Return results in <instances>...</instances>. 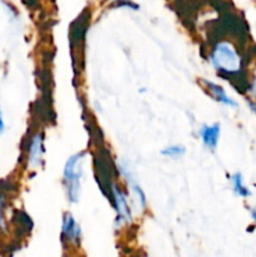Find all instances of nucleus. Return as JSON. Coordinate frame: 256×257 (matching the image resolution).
Instances as JSON below:
<instances>
[{
	"instance_id": "nucleus-1",
	"label": "nucleus",
	"mask_w": 256,
	"mask_h": 257,
	"mask_svg": "<svg viewBox=\"0 0 256 257\" xmlns=\"http://www.w3.org/2000/svg\"><path fill=\"white\" fill-rule=\"evenodd\" d=\"M210 60L218 74L230 82L237 79L242 69V59L240 54L228 42L215 43L211 49Z\"/></svg>"
},
{
	"instance_id": "nucleus-2",
	"label": "nucleus",
	"mask_w": 256,
	"mask_h": 257,
	"mask_svg": "<svg viewBox=\"0 0 256 257\" xmlns=\"http://www.w3.org/2000/svg\"><path fill=\"white\" fill-rule=\"evenodd\" d=\"M84 158L85 152H78L75 155L70 156L64 165L63 183H64L67 200L70 203H78L80 200Z\"/></svg>"
},
{
	"instance_id": "nucleus-3",
	"label": "nucleus",
	"mask_w": 256,
	"mask_h": 257,
	"mask_svg": "<svg viewBox=\"0 0 256 257\" xmlns=\"http://www.w3.org/2000/svg\"><path fill=\"white\" fill-rule=\"evenodd\" d=\"M94 167L95 178H97L99 188L105 196H109L110 188H112L113 183H114V178L119 175L118 167H115L112 158H110L109 151L103 147H99L94 157Z\"/></svg>"
},
{
	"instance_id": "nucleus-4",
	"label": "nucleus",
	"mask_w": 256,
	"mask_h": 257,
	"mask_svg": "<svg viewBox=\"0 0 256 257\" xmlns=\"http://www.w3.org/2000/svg\"><path fill=\"white\" fill-rule=\"evenodd\" d=\"M109 197L112 198L113 207L115 210V226L120 227L123 225H130L132 222V208L128 203V196L117 183H113L110 188Z\"/></svg>"
},
{
	"instance_id": "nucleus-5",
	"label": "nucleus",
	"mask_w": 256,
	"mask_h": 257,
	"mask_svg": "<svg viewBox=\"0 0 256 257\" xmlns=\"http://www.w3.org/2000/svg\"><path fill=\"white\" fill-rule=\"evenodd\" d=\"M27 165L29 168H39L44 162V135L42 132H34L27 138Z\"/></svg>"
},
{
	"instance_id": "nucleus-6",
	"label": "nucleus",
	"mask_w": 256,
	"mask_h": 257,
	"mask_svg": "<svg viewBox=\"0 0 256 257\" xmlns=\"http://www.w3.org/2000/svg\"><path fill=\"white\" fill-rule=\"evenodd\" d=\"M118 171H119V175H122L124 177L125 182H127L131 196H132V200L135 202V207L137 208L138 212L146 211V208H147V197H146L145 191L142 190L140 183L137 182V178H136L135 173L125 165H119Z\"/></svg>"
},
{
	"instance_id": "nucleus-7",
	"label": "nucleus",
	"mask_w": 256,
	"mask_h": 257,
	"mask_svg": "<svg viewBox=\"0 0 256 257\" xmlns=\"http://www.w3.org/2000/svg\"><path fill=\"white\" fill-rule=\"evenodd\" d=\"M82 241V228L72 213H65L62 221V242L64 246L78 247Z\"/></svg>"
},
{
	"instance_id": "nucleus-8",
	"label": "nucleus",
	"mask_w": 256,
	"mask_h": 257,
	"mask_svg": "<svg viewBox=\"0 0 256 257\" xmlns=\"http://www.w3.org/2000/svg\"><path fill=\"white\" fill-rule=\"evenodd\" d=\"M200 135L201 141H202L203 146L207 150L215 151L217 148L218 141H220L221 135V127L218 123H213V124H205L200 128Z\"/></svg>"
},
{
	"instance_id": "nucleus-9",
	"label": "nucleus",
	"mask_w": 256,
	"mask_h": 257,
	"mask_svg": "<svg viewBox=\"0 0 256 257\" xmlns=\"http://www.w3.org/2000/svg\"><path fill=\"white\" fill-rule=\"evenodd\" d=\"M201 83L203 84V88L207 90L208 94H210L216 102L221 103V104L223 105H227V107H231V108H237V102L233 100L231 97H228L227 93L225 92V89H223L221 85L206 79L201 80Z\"/></svg>"
},
{
	"instance_id": "nucleus-10",
	"label": "nucleus",
	"mask_w": 256,
	"mask_h": 257,
	"mask_svg": "<svg viewBox=\"0 0 256 257\" xmlns=\"http://www.w3.org/2000/svg\"><path fill=\"white\" fill-rule=\"evenodd\" d=\"M13 222L17 228V232L20 236L29 235L30 231L33 230V226H34L32 218L24 211H15L14 216H13Z\"/></svg>"
},
{
	"instance_id": "nucleus-11",
	"label": "nucleus",
	"mask_w": 256,
	"mask_h": 257,
	"mask_svg": "<svg viewBox=\"0 0 256 257\" xmlns=\"http://www.w3.org/2000/svg\"><path fill=\"white\" fill-rule=\"evenodd\" d=\"M88 19L89 17H85L84 14L80 15L77 20L72 24L70 28V43H75L77 45H79L80 40L84 39L85 32H87L88 28Z\"/></svg>"
},
{
	"instance_id": "nucleus-12",
	"label": "nucleus",
	"mask_w": 256,
	"mask_h": 257,
	"mask_svg": "<svg viewBox=\"0 0 256 257\" xmlns=\"http://www.w3.org/2000/svg\"><path fill=\"white\" fill-rule=\"evenodd\" d=\"M230 180L231 183H232V190L233 192H235V195H237L238 197L242 198H247L248 196H251V191L248 190L245 186V183H243V178L241 173H233V175L231 176Z\"/></svg>"
},
{
	"instance_id": "nucleus-13",
	"label": "nucleus",
	"mask_w": 256,
	"mask_h": 257,
	"mask_svg": "<svg viewBox=\"0 0 256 257\" xmlns=\"http://www.w3.org/2000/svg\"><path fill=\"white\" fill-rule=\"evenodd\" d=\"M186 153V148L182 145H171L161 150V155L163 157L171 158V160H177V158L183 157Z\"/></svg>"
},
{
	"instance_id": "nucleus-14",
	"label": "nucleus",
	"mask_w": 256,
	"mask_h": 257,
	"mask_svg": "<svg viewBox=\"0 0 256 257\" xmlns=\"http://www.w3.org/2000/svg\"><path fill=\"white\" fill-rule=\"evenodd\" d=\"M5 193L0 192V231H7V223H5Z\"/></svg>"
},
{
	"instance_id": "nucleus-15",
	"label": "nucleus",
	"mask_w": 256,
	"mask_h": 257,
	"mask_svg": "<svg viewBox=\"0 0 256 257\" xmlns=\"http://www.w3.org/2000/svg\"><path fill=\"white\" fill-rule=\"evenodd\" d=\"M113 8H128V9L137 10L138 5L135 4V3L130 2V0H117L115 4H113Z\"/></svg>"
},
{
	"instance_id": "nucleus-16",
	"label": "nucleus",
	"mask_w": 256,
	"mask_h": 257,
	"mask_svg": "<svg viewBox=\"0 0 256 257\" xmlns=\"http://www.w3.org/2000/svg\"><path fill=\"white\" fill-rule=\"evenodd\" d=\"M4 131H5V123H4V119H3V112L2 109H0V136L3 135Z\"/></svg>"
},
{
	"instance_id": "nucleus-17",
	"label": "nucleus",
	"mask_w": 256,
	"mask_h": 257,
	"mask_svg": "<svg viewBox=\"0 0 256 257\" xmlns=\"http://www.w3.org/2000/svg\"><path fill=\"white\" fill-rule=\"evenodd\" d=\"M250 212H251V216H252V220L256 221V208H252Z\"/></svg>"
},
{
	"instance_id": "nucleus-18",
	"label": "nucleus",
	"mask_w": 256,
	"mask_h": 257,
	"mask_svg": "<svg viewBox=\"0 0 256 257\" xmlns=\"http://www.w3.org/2000/svg\"><path fill=\"white\" fill-rule=\"evenodd\" d=\"M32 2H33V0H28L27 4H28V5H30V3H32Z\"/></svg>"
}]
</instances>
